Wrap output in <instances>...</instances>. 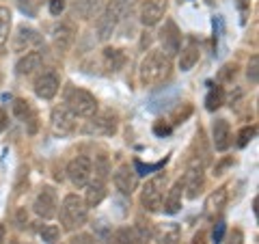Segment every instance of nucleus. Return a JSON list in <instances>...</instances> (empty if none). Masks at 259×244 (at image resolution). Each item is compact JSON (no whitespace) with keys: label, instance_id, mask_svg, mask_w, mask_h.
<instances>
[{"label":"nucleus","instance_id":"1","mask_svg":"<svg viewBox=\"0 0 259 244\" xmlns=\"http://www.w3.org/2000/svg\"><path fill=\"white\" fill-rule=\"evenodd\" d=\"M171 69H173L171 56L164 54L162 50H151L141 61L139 76H141L143 87H153V85L164 83V80L171 76Z\"/></svg>","mask_w":259,"mask_h":244},{"label":"nucleus","instance_id":"2","mask_svg":"<svg viewBox=\"0 0 259 244\" xmlns=\"http://www.w3.org/2000/svg\"><path fill=\"white\" fill-rule=\"evenodd\" d=\"M59 223L65 231H78L89 221V206L78 194H67L59 208Z\"/></svg>","mask_w":259,"mask_h":244},{"label":"nucleus","instance_id":"3","mask_svg":"<svg viewBox=\"0 0 259 244\" xmlns=\"http://www.w3.org/2000/svg\"><path fill=\"white\" fill-rule=\"evenodd\" d=\"M108 173H110V167H108V158L106 156H100L95 158L93 162V171H91V180L84 186L87 194H84V203L89 208H95L100 206L106 197V180H108Z\"/></svg>","mask_w":259,"mask_h":244},{"label":"nucleus","instance_id":"4","mask_svg":"<svg viewBox=\"0 0 259 244\" xmlns=\"http://www.w3.org/2000/svg\"><path fill=\"white\" fill-rule=\"evenodd\" d=\"M63 106L69 108L76 117H93L97 112V100L93 93H89L87 89H80L74 85H67L65 87V93H63Z\"/></svg>","mask_w":259,"mask_h":244},{"label":"nucleus","instance_id":"5","mask_svg":"<svg viewBox=\"0 0 259 244\" xmlns=\"http://www.w3.org/2000/svg\"><path fill=\"white\" fill-rule=\"evenodd\" d=\"M164 188H166V175L158 173L153 175L141 190V203L147 212H160L162 201H164Z\"/></svg>","mask_w":259,"mask_h":244},{"label":"nucleus","instance_id":"6","mask_svg":"<svg viewBox=\"0 0 259 244\" xmlns=\"http://www.w3.org/2000/svg\"><path fill=\"white\" fill-rule=\"evenodd\" d=\"M203 167L199 160H190L188 169L184 173V180H182V186H184V197L188 199H197L201 192H203V186H205V173H203Z\"/></svg>","mask_w":259,"mask_h":244},{"label":"nucleus","instance_id":"7","mask_svg":"<svg viewBox=\"0 0 259 244\" xmlns=\"http://www.w3.org/2000/svg\"><path fill=\"white\" fill-rule=\"evenodd\" d=\"M32 210L41 218L56 216V212H59V192L54 186H41V190L37 192L35 201H32Z\"/></svg>","mask_w":259,"mask_h":244},{"label":"nucleus","instance_id":"8","mask_svg":"<svg viewBox=\"0 0 259 244\" xmlns=\"http://www.w3.org/2000/svg\"><path fill=\"white\" fill-rule=\"evenodd\" d=\"M91 171H93V160L89 156H76L74 160H69L67 165V177L76 188H84L91 180Z\"/></svg>","mask_w":259,"mask_h":244},{"label":"nucleus","instance_id":"9","mask_svg":"<svg viewBox=\"0 0 259 244\" xmlns=\"http://www.w3.org/2000/svg\"><path fill=\"white\" fill-rule=\"evenodd\" d=\"M158 39H160V46H162V52L168 54V56H175L182 48V32L177 28V24L173 20H166L164 26L160 28L158 32Z\"/></svg>","mask_w":259,"mask_h":244},{"label":"nucleus","instance_id":"10","mask_svg":"<svg viewBox=\"0 0 259 244\" xmlns=\"http://www.w3.org/2000/svg\"><path fill=\"white\" fill-rule=\"evenodd\" d=\"M91 121L84 126V132L87 134H104V136H110V134H115L117 132V128H119V121H117V115L115 112H102V115H95L93 117H89Z\"/></svg>","mask_w":259,"mask_h":244},{"label":"nucleus","instance_id":"11","mask_svg":"<svg viewBox=\"0 0 259 244\" xmlns=\"http://www.w3.org/2000/svg\"><path fill=\"white\" fill-rule=\"evenodd\" d=\"M168 9V0H143L141 5V24L145 28H151L162 22Z\"/></svg>","mask_w":259,"mask_h":244},{"label":"nucleus","instance_id":"12","mask_svg":"<svg viewBox=\"0 0 259 244\" xmlns=\"http://www.w3.org/2000/svg\"><path fill=\"white\" fill-rule=\"evenodd\" d=\"M112 184L121 194H132L139 188V173L134 167L130 165H121L115 173H112Z\"/></svg>","mask_w":259,"mask_h":244},{"label":"nucleus","instance_id":"13","mask_svg":"<svg viewBox=\"0 0 259 244\" xmlns=\"http://www.w3.org/2000/svg\"><path fill=\"white\" fill-rule=\"evenodd\" d=\"M50 124L54 134H61V136H67L76 130V115L71 112L69 108L65 106H56L50 115Z\"/></svg>","mask_w":259,"mask_h":244},{"label":"nucleus","instance_id":"14","mask_svg":"<svg viewBox=\"0 0 259 244\" xmlns=\"http://www.w3.org/2000/svg\"><path fill=\"white\" fill-rule=\"evenodd\" d=\"M52 42H54V48L56 52H67L71 46L76 42V26L74 22H61L59 26L54 28V35H52Z\"/></svg>","mask_w":259,"mask_h":244},{"label":"nucleus","instance_id":"15","mask_svg":"<svg viewBox=\"0 0 259 244\" xmlns=\"http://www.w3.org/2000/svg\"><path fill=\"white\" fill-rule=\"evenodd\" d=\"M41 44L39 32L30 26H20L18 32L13 35V50L15 52H30L35 46Z\"/></svg>","mask_w":259,"mask_h":244},{"label":"nucleus","instance_id":"16","mask_svg":"<svg viewBox=\"0 0 259 244\" xmlns=\"http://www.w3.org/2000/svg\"><path fill=\"white\" fill-rule=\"evenodd\" d=\"M59 89H61V80L54 71H46V74H41L35 80V93L41 100H52L59 93Z\"/></svg>","mask_w":259,"mask_h":244},{"label":"nucleus","instance_id":"17","mask_svg":"<svg viewBox=\"0 0 259 244\" xmlns=\"http://www.w3.org/2000/svg\"><path fill=\"white\" fill-rule=\"evenodd\" d=\"M136 5H139V0H110L108 7L104 9V13H106L108 18L119 26L125 18L132 15V11L136 9Z\"/></svg>","mask_w":259,"mask_h":244},{"label":"nucleus","instance_id":"18","mask_svg":"<svg viewBox=\"0 0 259 244\" xmlns=\"http://www.w3.org/2000/svg\"><path fill=\"white\" fill-rule=\"evenodd\" d=\"M212 143L216 151H227L231 145V128L227 119H216L212 124Z\"/></svg>","mask_w":259,"mask_h":244},{"label":"nucleus","instance_id":"19","mask_svg":"<svg viewBox=\"0 0 259 244\" xmlns=\"http://www.w3.org/2000/svg\"><path fill=\"white\" fill-rule=\"evenodd\" d=\"M41 65H44L41 52L30 50V52H24V56L18 61V65H15V71H18L20 76H32L37 69H41Z\"/></svg>","mask_w":259,"mask_h":244},{"label":"nucleus","instance_id":"20","mask_svg":"<svg viewBox=\"0 0 259 244\" xmlns=\"http://www.w3.org/2000/svg\"><path fill=\"white\" fill-rule=\"evenodd\" d=\"M13 115L28 126V132L30 134L37 132V112L32 110L30 102H26V100H15L13 102Z\"/></svg>","mask_w":259,"mask_h":244},{"label":"nucleus","instance_id":"21","mask_svg":"<svg viewBox=\"0 0 259 244\" xmlns=\"http://www.w3.org/2000/svg\"><path fill=\"white\" fill-rule=\"evenodd\" d=\"M182 199H184V186H182V180H177L171 188L166 192V199L162 201L164 206V212L166 214H177L182 210Z\"/></svg>","mask_w":259,"mask_h":244},{"label":"nucleus","instance_id":"22","mask_svg":"<svg viewBox=\"0 0 259 244\" xmlns=\"http://www.w3.org/2000/svg\"><path fill=\"white\" fill-rule=\"evenodd\" d=\"M180 69L182 71H190L194 65L199 63V56H201V52H199V46L194 44V42H190L186 48H180Z\"/></svg>","mask_w":259,"mask_h":244},{"label":"nucleus","instance_id":"23","mask_svg":"<svg viewBox=\"0 0 259 244\" xmlns=\"http://www.w3.org/2000/svg\"><path fill=\"white\" fill-rule=\"evenodd\" d=\"M227 201H229V190H227V186H221V188H216L212 194L207 197L205 201V210L209 214H216V212H223Z\"/></svg>","mask_w":259,"mask_h":244},{"label":"nucleus","instance_id":"24","mask_svg":"<svg viewBox=\"0 0 259 244\" xmlns=\"http://www.w3.org/2000/svg\"><path fill=\"white\" fill-rule=\"evenodd\" d=\"M102 59H104V67L112 71V74L125 65V54H123V50H119V48H106V50L102 52Z\"/></svg>","mask_w":259,"mask_h":244},{"label":"nucleus","instance_id":"25","mask_svg":"<svg viewBox=\"0 0 259 244\" xmlns=\"http://www.w3.org/2000/svg\"><path fill=\"white\" fill-rule=\"evenodd\" d=\"M115 244H145V238L136 225H127L115 231Z\"/></svg>","mask_w":259,"mask_h":244},{"label":"nucleus","instance_id":"26","mask_svg":"<svg viewBox=\"0 0 259 244\" xmlns=\"http://www.w3.org/2000/svg\"><path fill=\"white\" fill-rule=\"evenodd\" d=\"M153 238L158 244H180V227L175 223L162 225L158 231H153Z\"/></svg>","mask_w":259,"mask_h":244},{"label":"nucleus","instance_id":"27","mask_svg":"<svg viewBox=\"0 0 259 244\" xmlns=\"http://www.w3.org/2000/svg\"><path fill=\"white\" fill-rule=\"evenodd\" d=\"M225 104V91L221 87H212L209 89V93H207V97H205V108L207 110H218Z\"/></svg>","mask_w":259,"mask_h":244},{"label":"nucleus","instance_id":"28","mask_svg":"<svg viewBox=\"0 0 259 244\" xmlns=\"http://www.w3.org/2000/svg\"><path fill=\"white\" fill-rule=\"evenodd\" d=\"M9 28H11V11L9 7H0V44L7 42Z\"/></svg>","mask_w":259,"mask_h":244},{"label":"nucleus","instance_id":"29","mask_svg":"<svg viewBox=\"0 0 259 244\" xmlns=\"http://www.w3.org/2000/svg\"><path fill=\"white\" fill-rule=\"evenodd\" d=\"M255 134H257V126H246V128H242L240 134H238V147H246V145L255 138Z\"/></svg>","mask_w":259,"mask_h":244},{"label":"nucleus","instance_id":"30","mask_svg":"<svg viewBox=\"0 0 259 244\" xmlns=\"http://www.w3.org/2000/svg\"><path fill=\"white\" fill-rule=\"evenodd\" d=\"M59 235H61V229H59L56 225H44V229H41V238H44V242L54 244L56 240H59Z\"/></svg>","mask_w":259,"mask_h":244},{"label":"nucleus","instance_id":"31","mask_svg":"<svg viewBox=\"0 0 259 244\" xmlns=\"http://www.w3.org/2000/svg\"><path fill=\"white\" fill-rule=\"evenodd\" d=\"M18 5L24 13L30 15V18H35L37 11H39V0H18Z\"/></svg>","mask_w":259,"mask_h":244},{"label":"nucleus","instance_id":"32","mask_svg":"<svg viewBox=\"0 0 259 244\" xmlns=\"http://www.w3.org/2000/svg\"><path fill=\"white\" fill-rule=\"evenodd\" d=\"M236 74H238V65L236 63H229V65H225V67L221 69L218 78H221L223 83H231V80L236 78Z\"/></svg>","mask_w":259,"mask_h":244},{"label":"nucleus","instance_id":"33","mask_svg":"<svg viewBox=\"0 0 259 244\" xmlns=\"http://www.w3.org/2000/svg\"><path fill=\"white\" fill-rule=\"evenodd\" d=\"M190 115H192V106H190V104H184V110H182V108H177V110L173 112L171 121H173V124H184V121L188 119Z\"/></svg>","mask_w":259,"mask_h":244},{"label":"nucleus","instance_id":"34","mask_svg":"<svg viewBox=\"0 0 259 244\" xmlns=\"http://www.w3.org/2000/svg\"><path fill=\"white\" fill-rule=\"evenodd\" d=\"M257 65H259V59H257V56H253L250 63H248V69H246V76H248V80L253 85H257Z\"/></svg>","mask_w":259,"mask_h":244},{"label":"nucleus","instance_id":"35","mask_svg":"<svg viewBox=\"0 0 259 244\" xmlns=\"http://www.w3.org/2000/svg\"><path fill=\"white\" fill-rule=\"evenodd\" d=\"M48 9L52 15H61L65 11V0H48Z\"/></svg>","mask_w":259,"mask_h":244},{"label":"nucleus","instance_id":"36","mask_svg":"<svg viewBox=\"0 0 259 244\" xmlns=\"http://www.w3.org/2000/svg\"><path fill=\"white\" fill-rule=\"evenodd\" d=\"M69 244H97V242L89 233H78V235H74V238L69 240Z\"/></svg>","mask_w":259,"mask_h":244},{"label":"nucleus","instance_id":"37","mask_svg":"<svg viewBox=\"0 0 259 244\" xmlns=\"http://www.w3.org/2000/svg\"><path fill=\"white\" fill-rule=\"evenodd\" d=\"M153 132L158 136H166V134H171V126H168L166 121H158V124L153 126Z\"/></svg>","mask_w":259,"mask_h":244},{"label":"nucleus","instance_id":"38","mask_svg":"<svg viewBox=\"0 0 259 244\" xmlns=\"http://www.w3.org/2000/svg\"><path fill=\"white\" fill-rule=\"evenodd\" d=\"M223 233H225V223H218L216 229H214V244H221L223 242Z\"/></svg>","mask_w":259,"mask_h":244},{"label":"nucleus","instance_id":"39","mask_svg":"<svg viewBox=\"0 0 259 244\" xmlns=\"http://www.w3.org/2000/svg\"><path fill=\"white\" fill-rule=\"evenodd\" d=\"M205 242H207L205 231H199V233H194V238H192V242H190V244H205Z\"/></svg>","mask_w":259,"mask_h":244},{"label":"nucleus","instance_id":"40","mask_svg":"<svg viewBox=\"0 0 259 244\" xmlns=\"http://www.w3.org/2000/svg\"><path fill=\"white\" fill-rule=\"evenodd\" d=\"M7 126H9V117H7V112L0 108V132H5Z\"/></svg>","mask_w":259,"mask_h":244},{"label":"nucleus","instance_id":"41","mask_svg":"<svg viewBox=\"0 0 259 244\" xmlns=\"http://www.w3.org/2000/svg\"><path fill=\"white\" fill-rule=\"evenodd\" d=\"M240 240H242V233H240L238 229L229 235V244H240Z\"/></svg>","mask_w":259,"mask_h":244},{"label":"nucleus","instance_id":"42","mask_svg":"<svg viewBox=\"0 0 259 244\" xmlns=\"http://www.w3.org/2000/svg\"><path fill=\"white\" fill-rule=\"evenodd\" d=\"M5 238H7V229H5V225L0 223V244H5Z\"/></svg>","mask_w":259,"mask_h":244},{"label":"nucleus","instance_id":"43","mask_svg":"<svg viewBox=\"0 0 259 244\" xmlns=\"http://www.w3.org/2000/svg\"><path fill=\"white\" fill-rule=\"evenodd\" d=\"M238 7H240L242 11H244L246 7H250V0H238Z\"/></svg>","mask_w":259,"mask_h":244},{"label":"nucleus","instance_id":"44","mask_svg":"<svg viewBox=\"0 0 259 244\" xmlns=\"http://www.w3.org/2000/svg\"><path fill=\"white\" fill-rule=\"evenodd\" d=\"M39 3H41V0H39Z\"/></svg>","mask_w":259,"mask_h":244}]
</instances>
